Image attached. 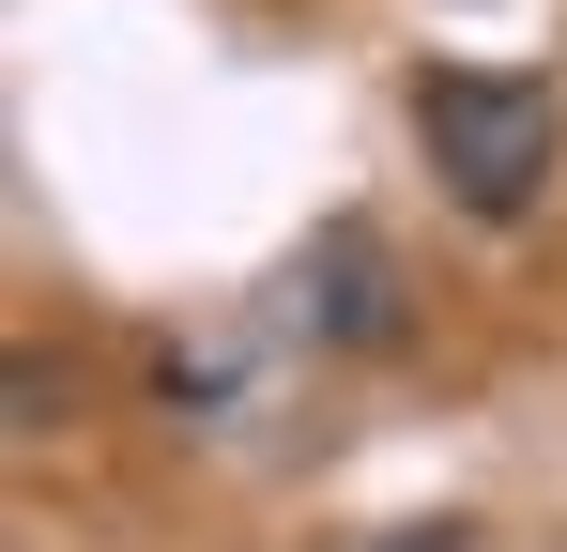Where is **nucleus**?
<instances>
[{"label": "nucleus", "mask_w": 567, "mask_h": 552, "mask_svg": "<svg viewBox=\"0 0 567 552\" xmlns=\"http://www.w3.org/2000/svg\"><path fill=\"white\" fill-rule=\"evenodd\" d=\"M383 552H475V538H461V522H399Z\"/></svg>", "instance_id": "obj_3"}, {"label": "nucleus", "mask_w": 567, "mask_h": 552, "mask_svg": "<svg viewBox=\"0 0 567 552\" xmlns=\"http://www.w3.org/2000/svg\"><path fill=\"white\" fill-rule=\"evenodd\" d=\"M291 307H307V338H338V354H383V338H399V276H383V231H369V215H322V231H307Z\"/></svg>", "instance_id": "obj_2"}, {"label": "nucleus", "mask_w": 567, "mask_h": 552, "mask_svg": "<svg viewBox=\"0 0 567 552\" xmlns=\"http://www.w3.org/2000/svg\"><path fill=\"white\" fill-rule=\"evenodd\" d=\"M414 139H430V184L475 231H522L567 170V92L506 78V62H414Z\"/></svg>", "instance_id": "obj_1"}]
</instances>
